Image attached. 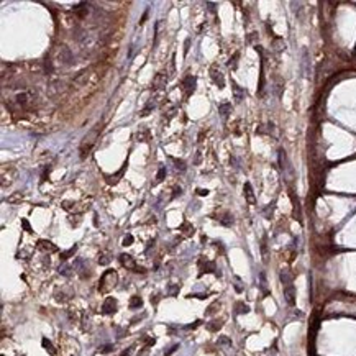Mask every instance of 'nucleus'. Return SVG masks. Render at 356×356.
<instances>
[{"label": "nucleus", "instance_id": "1", "mask_svg": "<svg viewBox=\"0 0 356 356\" xmlns=\"http://www.w3.org/2000/svg\"><path fill=\"white\" fill-rule=\"evenodd\" d=\"M99 135H100V125H97L95 128H92L90 132L84 136V140L81 143V148H79V153H81V158L82 159L90 153V149L94 148V144H95V141H97Z\"/></svg>", "mask_w": 356, "mask_h": 356}, {"label": "nucleus", "instance_id": "2", "mask_svg": "<svg viewBox=\"0 0 356 356\" xmlns=\"http://www.w3.org/2000/svg\"><path fill=\"white\" fill-rule=\"evenodd\" d=\"M118 282V274L117 271L108 269L102 274V278L99 281V292H108L112 287H115V284Z\"/></svg>", "mask_w": 356, "mask_h": 356}, {"label": "nucleus", "instance_id": "3", "mask_svg": "<svg viewBox=\"0 0 356 356\" xmlns=\"http://www.w3.org/2000/svg\"><path fill=\"white\" fill-rule=\"evenodd\" d=\"M113 312H117V299H113V297H107L104 305H102V314L105 315H110Z\"/></svg>", "mask_w": 356, "mask_h": 356}, {"label": "nucleus", "instance_id": "4", "mask_svg": "<svg viewBox=\"0 0 356 356\" xmlns=\"http://www.w3.org/2000/svg\"><path fill=\"white\" fill-rule=\"evenodd\" d=\"M210 74H212L213 82L218 85V89H223V87H225V79H223V74H222V72L217 71V67L213 66L212 69H210Z\"/></svg>", "mask_w": 356, "mask_h": 356}, {"label": "nucleus", "instance_id": "5", "mask_svg": "<svg viewBox=\"0 0 356 356\" xmlns=\"http://www.w3.org/2000/svg\"><path fill=\"white\" fill-rule=\"evenodd\" d=\"M120 263H121L123 267H127V269H135V271H136L135 259L130 256V254H120Z\"/></svg>", "mask_w": 356, "mask_h": 356}, {"label": "nucleus", "instance_id": "6", "mask_svg": "<svg viewBox=\"0 0 356 356\" xmlns=\"http://www.w3.org/2000/svg\"><path fill=\"white\" fill-rule=\"evenodd\" d=\"M57 56H59L61 62H64V64H69V62H71V59H72L71 49H67L66 46H61V48H59V53H57Z\"/></svg>", "mask_w": 356, "mask_h": 356}, {"label": "nucleus", "instance_id": "7", "mask_svg": "<svg viewBox=\"0 0 356 356\" xmlns=\"http://www.w3.org/2000/svg\"><path fill=\"white\" fill-rule=\"evenodd\" d=\"M166 82H168V77H166L163 72H159V74H156L154 81H153V87H154V89H164Z\"/></svg>", "mask_w": 356, "mask_h": 356}, {"label": "nucleus", "instance_id": "8", "mask_svg": "<svg viewBox=\"0 0 356 356\" xmlns=\"http://www.w3.org/2000/svg\"><path fill=\"white\" fill-rule=\"evenodd\" d=\"M184 87H186V95L189 97L194 92V89H195V77L194 76H187L184 79Z\"/></svg>", "mask_w": 356, "mask_h": 356}, {"label": "nucleus", "instance_id": "9", "mask_svg": "<svg viewBox=\"0 0 356 356\" xmlns=\"http://www.w3.org/2000/svg\"><path fill=\"white\" fill-rule=\"evenodd\" d=\"M231 87H233V95H235V100L240 104V102H241V100L245 99V89H241V87H240L235 81H231Z\"/></svg>", "mask_w": 356, "mask_h": 356}, {"label": "nucleus", "instance_id": "10", "mask_svg": "<svg viewBox=\"0 0 356 356\" xmlns=\"http://www.w3.org/2000/svg\"><path fill=\"white\" fill-rule=\"evenodd\" d=\"M38 248L43 250V251H49V253H53V251H57V248L51 243V241H46V240H40L38 241Z\"/></svg>", "mask_w": 356, "mask_h": 356}, {"label": "nucleus", "instance_id": "11", "mask_svg": "<svg viewBox=\"0 0 356 356\" xmlns=\"http://www.w3.org/2000/svg\"><path fill=\"white\" fill-rule=\"evenodd\" d=\"M245 197H246V200H248V203H254L256 202V199H254V194H253V187H251V184L250 182H246L245 184Z\"/></svg>", "mask_w": 356, "mask_h": 356}, {"label": "nucleus", "instance_id": "12", "mask_svg": "<svg viewBox=\"0 0 356 356\" xmlns=\"http://www.w3.org/2000/svg\"><path fill=\"white\" fill-rule=\"evenodd\" d=\"M284 295H286V300L289 305H294L295 304V294H294V287L292 286H287L284 290Z\"/></svg>", "mask_w": 356, "mask_h": 356}, {"label": "nucleus", "instance_id": "13", "mask_svg": "<svg viewBox=\"0 0 356 356\" xmlns=\"http://www.w3.org/2000/svg\"><path fill=\"white\" fill-rule=\"evenodd\" d=\"M200 276L203 272H215V263H212V261H205V264H203V261H200Z\"/></svg>", "mask_w": 356, "mask_h": 356}, {"label": "nucleus", "instance_id": "14", "mask_svg": "<svg viewBox=\"0 0 356 356\" xmlns=\"http://www.w3.org/2000/svg\"><path fill=\"white\" fill-rule=\"evenodd\" d=\"M218 112H220V115L223 118H227L228 115H230V112H231V104H228V102H223V104H220L218 105Z\"/></svg>", "mask_w": 356, "mask_h": 356}, {"label": "nucleus", "instance_id": "15", "mask_svg": "<svg viewBox=\"0 0 356 356\" xmlns=\"http://www.w3.org/2000/svg\"><path fill=\"white\" fill-rule=\"evenodd\" d=\"M143 305V300H141V297H138V295H133L132 299H130V304H128V307L135 310V309H140Z\"/></svg>", "mask_w": 356, "mask_h": 356}, {"label": "nucleus", "instance_id": "16", "mask_svg": "<svg viewBox=\"0 0 356 356\" xmlns=\"http://www.w3.org/2000/svg\"><path fill=\"white\" fill-rule=\"evenodd\" d=\"M179 230L182 231L184 235H187V236H191V235L194 233V227H192V225L189 223V222H184V223H182V225H181V227H179Z\"/></svg>", "mask_w": 356, "mask_h": 356}, {"label": "nucleus", "instance_id": "17", "mask_svg": "<svg viewBox=\"0 0 356 356\" xmlns=\"http://www.w3.org/2000/svg\"><path fill=\"white\" fill-rule=\"evenodd\" d=\"M156 107V104H154V102H153V100H149L148 102V104L146 105H144V108H143V110H141V117H148V115H149V112L153 110V108H154Z\"/></svg>", "mask_w": 356, "mask_h": 356}, {"label": "nucleus", "instance_id": "18", "mask_svg": "<svg viewBox=\"0 0 356 356\" xmlns=\"http://www.w3.org/2000/svg\"><path fill=\"white\" fill-rule=\"evenodd\" d=\"M41 345H43V348H45V350H48V351H49V354H56L54 346L51 345V341H49L48 338H43V340H41Z\"/></svg>", "mask_w": 356, "mask_h": 356}, {"label": "nucleus", "instance_id": "19", "mask_svg": "<svg viewBox=\"0 0 356 356\" xmlns=\"http://www.w3.org/2000/svg\"><path fill=\"white\" fill-rule=\"evenodd\" d=\"M222 325H223V320H213V322H210L207 325V328L210 332H217V330H220L222 328Z\"/></svg>", "mask_w": 356, "mask_h": 356}, {"label": "nucleus", "instance_id": "20", "mask_svg": "<svg viewBox=\"0 0 356 356\" xmlns=\"http://www.w3.org/2000/svg\"><path fill=\"white\" fill-rule=\"evenodd\" d=\"M87 77H89V72H87V69H85V71H82V72H79L77 77L74 79V82H76V84H82V82L87 81Z\"/></svg>", "mask_w": 356, "mask_h": 356}, {"label": "nucleus", "instance_id": "21", "mask_svg": "<svg viewBox=\"0 0 356 356\" xmlns=\"http://www.w3.org/2000/svg\"><path fill=\"white\" fill-rule=\"evenodd\" d=\"M76 251H77V246L74 245V246H72L71 250H67V251L61 253V261H66V259H67V258H71V256H72V254H74Z\"/></svg>", "mask_w": 356, "mask_h": 356}, {"label": "nucleus", "instance_id": "22", "mask_svg": "<svg viewBox=\"0 0 356 356\" xmlns=\"http://www.w3.org/2000/svg\"><path fill=\"white\" fill-rule=\"evenodd\" d=\"M172 163L176 164V169H177V171H181V172L186 171V163L182 161V159H174V158H172Z\"/></svg>", "mask_w": 356, "mask_h": 356}, {"label": "nucleus", "instance_id": "23", "mask_svg": "<svg viewBox=\"0 0 356 356\" xmlns=\"http://www.w3.org/2000/svg\"><path fill=\"white\" fill-rule=\"evenodd\" d=\"M136 138L140 141H148V138H149V132L148 130H141V132H138L136 133Z\"/></svg>", "mask_w": 356, "mask_h": 356}, {"label": "nucleus", "instance_id": "24", "mask_svg": "<svg viewBox=\"0 0 356 356\" xmlns=\"http://www.w3.org/2000/svg\"><path fill=\"white\" fill-rule=\"evenodd\" d=\"M220 223H222V225H225V227H230V225L233 223V217H231L230 213H225V215H223V218L220 220Z\"/></svg>", "mask_w": 356, "mask_h": 356}, {"label": "nucleus", "instance_id": "25", "mask_svg": "<svg viewBox=\"0 0 356 356\" xmlns=\"http://www.w3.org/2000/svg\"><path fill=\"white\" fill-rule=\"evenodd\" d=\"M28 100H30V95H28L26 92H21V94H18V95H17V102H18L20 105L21 104H26Z\"/></svg>", "mask_w": 356, "mask_h": 356}, {"label": "nucleus", "instance_id": "26", "mask_svg": "<svg viewBox=\"0 0 356 356\" xmlns=\"http://www.w3.org/2000/svg\"><path fill=\"white\" fill-rule=\"evenodd\" d=\"M246 312H250L248 305H245L243 302H238L236 304V314H246Z\"/></svg>", "mask_w": 356, "mask_h": 356}, {"label": "nucleus", "instance_id": "27", "mask_svg": "<svg viewBox=\"0 0 356 356\" xmlns=\"http://www.w3.org/2000/svg\"><path fill=\"white\" fill-rule=\"evenodd\" d=\"M164 177H166V168H159L158 176H156V182H161Z\"/></svg>", "mask_w": 356, "mask_h": 356}, {"label": "nucleus", "instance_id": "28", "mask_svg": "<svg viewBox=\"0 0 356 356\" xmlns=\"http://www.w3.org/2000/svg\"><path fill=\"white\" fill-rule=\"evenodd\" d=\"M238 57H240V54L236 53V54H235L233 57H231L230 61H228V66H230L231 69H235V67H236V61H238Z\"/></svg>", "mask_w": 356, "mask_h": 356}, {"label": "nucleus", "instance_id": "29", "mask_svg": "<svg viewBox=\"0 0 356 356\" xmlns=\"http://www.w3.org/2000/svg\"><path fill=\"white\" fill-rule=\"evenodd\" d=\"M110 259H108V254H100L99 256V264H108Z\"/></svg>", "mask_w": 356, "mask_h": 356}, {"label": "nucleus", "instance_id": "30", "mask_svg": "<svg viewBox=\"0 0 356 356\" xmlns=\"http://www.w3.org/2000/svg\"><path fill=\"white\" fill-rule=\"evenodd\" d=\"M217 307H220V304H218V302H213V304H212V305H210V307L205 310V314H207V315H212V314H213V310H215Z\"/></svg>", "mask_w": 356, "mask_h": 356}, {"label": "nucleus", "instance_id": "31", "mask_svg": "<svg viewBox=\"0 0 356 356\" xmlns=\"http://www.w3.org/2000/svg\"><path fill=\"white\" fill-rule=\"evenodd\" d=\"M133 243V236L132 235H127L125 238H123V246H130Z\"/></svg>", "mask_w": 356, "mask_h": 356}, {"label": "nucleus", "instance_id": "32", "mask_svg": "<svg viewBox=\"0 0 356 356\" xmlns=\"http://www.w3.org/2000/svg\"><path fill=\"white\" fill-rule=\"evenodd\" d=\"M112 350H113V345H105V346H102L99 351H100V353H110Z\"/></svg>", "mask_w": 356, "mask_h": 356}, {"label": "nucleus", "instance_id": "33", "mask_svg": "<svg viewBox=\"0 0 356 356\" xmlns=\"http://www.w3.org/2000/svg\"><path fill=\"white\" fill-rule=\"evenodd\" d=\"M177 290H179V286H174V284H171V287H169V295H176L177 294Z\"/></svg>", "mask_w": 356, "mask_h": 356}, {"label": "nucleus", "instance_id": "34", "mask_svg": "<svg viewBox=\"0 0 356 356\" xmlns=\"http://www.w3.org/2000/svg\"><path fill=\"white\" fill-rule=\"evenodd\" d=\"M18 200H23V195L18 194V192H17V195H13V197L8 199V202H18Z\"/></svg>", "mask_w": 356, "mask_h": 356}, {"label": "nucleus", "instance_id": "35", "mask_svg": "<svg viewBox=\"0 0 356 356\" xmlns=\"http://www.w3.org/2000/svg\"><path fill=\"white\" fill-rule=\"evenodd\" d=\"M21 227H23V228H25L26 231H31V227H30V223H28V220H25V218L21 220Z\"/></svg>", "mask_w": 356, "mask_h": 356}, {"label": "nucleus", "instance_id": "36", "mask_svg": "<svg viewBox=\"0 0 356 356\" xmlns=\"http://www.w3.org/2000/svg\"><path fill=\"white\" fill-rule=\"evenodd\" d=\"M200 323H202L200 320H195L194 323H191V325H187V326H186V330H192V328H195V326H199Z\"/></svg>", "mask_w": 356, "mask_h": 356}, {"label": "nucleus", "instance_id": "37", "mask_svg": "<svg viewBox=\"0 0 356 356\" xmlns=\"http://www.w3.org/2000/svg\"><path fill=\"white\" fill-rule=\"evenodd\" d=\"M177 348H179V345H174V346H171V348H169L168 351H164V354H166V356H169V354H172L174 351H176Z\"/></svg>", "mask_w": 356, "mask_h": 356}, {"label": "nucleus", "instance_id": "38", "mask_svg": "<svg viewBox=\"0 0 356 356\" xmlns=\"http://www.w3.org/2000/svg\"><path fill=\"white\" fill-rule=\"evenodd\" d=\"M218 343H220V345H230V340H228L227 337H220V338H218Z\"/></svg>", "mask_w": 356, "mask_h": 356}, {"label": "nucleus", "instance_id": "39", "mask_svg": "<svg viewBox=\"0 0 356 356\" xmlns=\"http://www.w3.org/2000/svg\"><path fill=\"white\" fill-rule=\"evenodd\" d=\"M195 192H197L199 195H202V197H205V195H208V191H207V189H197V191H195Z\"/></svg>", "mask_w": 356, "mask_h": 356}, {"label": "nucleus", "instance_id": "40", "mask_svg": "<svg viewBox=\"0 0 356 356\" xmlns=\"http://www.w3.org/2000/svg\"><path fill=\"white\" fill-rule=\"evenodd\" d=\"M182 194V189L181 187H174V194H172V197H177V195Z\"/></svg>", "mask_w": 356, "mask_h": 356}, {"label": "nucleus", "instance_id": "41", "mask_svg": "<svg viewBox=\"0 0 356 356\" xmlns=\"http://www.w3.org/2000/svg\"><path fill=\"white\" fill-rule=\"evenodd\" d=\"M132 351H133V346H130V348H127V350L123 351L120 356H130V353H132Z\"/></svg>", "mask_w": 356, "mask_h": 356}, {"label": "nucleus", "instance_id": "42", "mask_svg": "<svg viewBox=\"0 0 356 356\" xmlns=\"http://www.w3.org/2000/svg\"><path fill=\"white\" fill-rule=\"evenodd\" d=\"M189 45H191V38H187V40H186V49H184V54H187V53H189Z\"/></svg>", "mask_w": 356, "mask_h": 356}, {"label": "nucleus", "instance_id": "43", "mask_svg": "<svg viewBox=\"0 0 356 356\" xmlns=\"http://www.w3.org/2000/svg\"><path fill=\"white\" fill-rule=\"evenodd\" d=\"M71 205H72V202H62V207L66 208V210H69V208H71Z\"/></svg>", "mask_w": 356, "mask_h": 356}, {"label": "nucleus", "instance_id": "44", "mask_svg": "<svg viewBox=\"0 0 356 356\" xmlns=\"http://www.w3.org/2000/svg\"><path fill=\"white\" fill-rule=\"evenodd\" d=\"M151 304H158V295H151Z\"/></svg>", "mask_w": 356, "mask_h": 356}]
</instances>
